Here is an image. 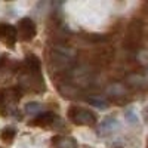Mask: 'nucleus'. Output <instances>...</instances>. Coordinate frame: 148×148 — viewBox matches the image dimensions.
Returning a JSON list of instances; mask_svg holds the SVG:
<instances>
[{
  "label": "nucleus",
  "mask_w": 148,
  "mask_h": 148,
  "mask_svg": "<svg viewBox=\"0 0 148 148\" xmlns=\"http://www.w3.org/2000/svg\"><path fill=\"white\" fill-rule=\"evenodd\" d=\"M19 98H21V92L15 88L0 89V114L5 117L15 114Z\"/></svg>",
  "instance_id": "nucleus-1"
},
{
  "label": "nucleus",
  "mask_w": 148,
  "mask_h": 148,
  "mask_svg": "<svg viewBox=\"0 0 148 148\" xmlns=\"http://www.w3.org/2000/svg\"><path fill=\"white\" fill-rule=\"evenodd\" d=\"M76 51L70 46L56 45L51 52V62L56 65V68H67L74 59H76Z\"/></svg>",
  "instance_id": "nucleus-2"
},
{
  "label": "nucleus",
  "mask_w": 148,
  "mask_h": 148,
  "mask_svg": "<svg viewBox=\"0 0 148 148\" xmlns=\"http://www.w3.org/2000/svg\"><path fill=\"white\" fill-rule=\"evenodd\" d=\"M19 88L27 92H43L46 89L42 73L24 71L19 74Z\"/></svg>",
  "instance_id": "nucleus-3"
},
{
  "label": "nucleus",
  "mask_w": 148,
  "mask_h": 148,
  "mask_svg": "<svg viewBox=\"0 0 148 148\" xmlns=\"http://www.w3.org/2000/svg\"><path fill=\"white\" fill-rule=\"evenodd\" d=\"M67 117L71 123L77 126H93L96 123V116L88 108H82L77 105H73L67 111Z\"/></svg>",
  "instance_id": "nucleus-4"
},
{
  "label": "nucleus",
  "mask_w": 148,
  "mask_h": 148,
  "mask_svg": "<svg viewBox=\"0 0 148 148\" xmlns=\"http://www.w3.org/2000/svg\"><path fill=\"white\" fill-rule=\"evenodd\" d=\"M16 31H18V37L24 42H30L36 37V24L31 18H22L19 19L18 25H16Z\"/></svg>",
  "instance_id": "nucleus-5"
},
{
  "label": "nucleus",
  "mask_w": 148,
  "mask_h": 148,
  "mask_svg": "<svg viewBox=\"0 0 148 148\" xmlns=\"http://www.w3.org/2000/svg\"><path fill=\"white\" fill-rule=\"evenodd\" d=\"M16 39H18L16 27L10 25V24H6V22L0 24V40L6 43L8 46H14Z\"/></svg>",
  "instance_id": "nucleus-6"
},
{
  "label": "nucleus",
  "mask_w": 148,
  "mask_h": 148,
  "mask_svg": "<svg viewBox=\"0 0 148 148\" xmlns=\"http://www.w3.org/2000/svg\"><path fill=\"white\" fill-rule=\"evenodd\" d=\"M58 116H55L52 111H45V113H42L40 116L34 117L33 121H30L28 125L30 126H40V127H45V126H51L53 125V123L56 121Z\"/></svg>",
  "instance_id": "nucleus-7"
},
{
  "label": "nucleus",
  "mask_w": 148,
  "mask_h": 148,
  "mask_svg": "<svg viewBox=\"0 0 148 148\" xmlns=\"http://www.w3.org/2000/svg\"><path fill=\"white\" fill-rule=\"evenodd\" d=\"M22 70L24 71H28V73H42L40 59L37 58L36 55H27L25 56V61H24Z\"/></svg>",
  "instance_id": "nucleus-8"
},
{
  "label": "nucleus",
  "mask_w": 148,
  "mask_h": 148,
  "mask_svg": "<svg viewBox=\"0 0 148 148\" xmlns=\"http://www.w3.org/2000/svg\"><path fill=\"white\" fill-rule=\"evenodd\" d=\"M127 39L130 43L133 45H138L142 39V24L139 21H133L130 24V27H129V36H127Z\"/></svg>",
  "instance_id": "nucleus-9"
},
{
  "label": "nucleus",
  "mask_w": 148,
  "mask_h": 148,
  "mask_svg": "<svg viewBox=\"0 0 148 148\" xmlns=\"http://www.w3.org/2000/svg\"><path fill=\"white\" fill-rule=\"evenodd\" d=\"M107 95L110 98H114V99H120V98H125L127 95V89L121 83H113L107 88Z\"/></svg>",
  "instance_id": "nucleus-10"
},
{
  "label": "nucleus",
  "mask_w": 148,
  "mask_h": 148,
  "mask_svg": "<svg viewBox=\"0 0 148 148\" xmlns=\"http://www.w3.org/2000/svg\"><path fill=\"white\" fill-rule=\"evenodd\" d=\"M120 125H119V121L114 119V117H107L102 123H101V126H99V129H98V133L99 135H110V133H113L117 127H119Z\"/></svg>",
  "instance_id": "nucleus-11"
},
{
  "label": "nucleus",
  "mask_w": 148,
  "mask_h": 148,
  "mask_svg": "<svg viewBox=\"0 0 148 148\" xmlns=\"http://www.w3.org/2000/svg\"><path fill=\"white\" fill-rule=\"evenodd\" d=\"M88 102H89L90 105L96 107V108H99V110H105V108H108V105H110L108 99H107L105 96H102V95H93V96L88 98Z\"/></svg>",
  "instance_id": "nucleus-12"
},
{
  "label": "nucleus",
  "mask_w": 148,
  "mask_h": 148,
  "mask_svg": "<svg viewBox=\"0 0 148 148\" xmlns=\"http://www.w3.org/2000/svg\"><path fill=\"white\" fill-rule=\"evenodd\" d=\"M127 83L132 86V88H136V89H142L147 86V79L141 74H132V76L127 77Z\"/></svg>",
  "instance_id": "nucleus-13"
},
{
  "label": "nucleus",
  "mask_w": 148,
  "mask_h": 148,
  "mask_svg": "<svg viewBox=\"0 0 148 148\" xmlns=\"http://www.w3.org/2000/svg\"><path fill=\"white\" fill-rule=\"evenodd\" d=\"M25 113L33 117H37L43 113V105L40 102H28L25 104Z\"/></svg>",
  "instance_id": "nucleus-14"
},
{
  "label": "nucleus",
  "mask_w": 148,
  "mask_h": 148,
  "mask_svg": "<svg viewBox=\"0 0 148 148\" xmlns=\"http://www.w3.org/2000/svg\"><path fill=\"white\" fill-rule=\"evenodd\" d=\"M125 117H126V121L129 123V125H132V126H136L139 123V117H138V114H136V111H135L133 107H127L126 108Z\"/></svg>",
  "instance_id": "nucleus-15"
},
{
  "label": "nucleus",
  "mask_w": 148,
  "mask_h": 148,
  "mask_svg": "<svg viewBox=\"0 0 148 148\" xmlns=\"http://www.w3.org/2000/svg\"><path fill=\"white\" fill-rule=\"evenodd\" d=\"M55 147L56 148H76V144H74L73 139H68V138H58L55 139Z\"/></svg>",
  "instance_id": "nucleus-16"
},
{
  "label": "nucleus",
  "mask_w": 148,
  "mask_h": 148,
  "mask_svg": "<svg viewBox=\"0 0 148 148\" xmlns=\"http://www.w3.org/2000/svg\"><path fill=\"white\" fill-rule=\"evenodd\" d=\"M15 135H16V130L14 127H6V129L2 130V133H0V138H2V141H5V142H10L15 138Z\"/></svg>",
  "instance_id": "nucleus-17"
},
{
  "label": "nucleus",
  "mask_w": 148,
  "mask_h": 148,
  "mask_svg": "<svg viewBox=\"0 0 148 148\" xmlns=\"http://www.w3.org/2000/svg\"><path fill=\"white\" fill-rule=\"evenodd\" d=\"M3 64H5V59H3V58H0V68H2Z\"/></svg>",
  "instance_id": "nucleus-18"
}]
</instances>
